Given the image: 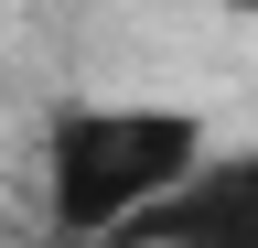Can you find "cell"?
Segmentation results:
<instances>
[{
	"instance_id": "obj_1",
	"label": "cell",
	"mask_w": 258,
	"mask_h": 248,
	"mask_svg": "<svg viewBox=\"0 0 258 248\" xmlns=\"http://www.w3.org/2000/svg\"><path fill=\"white\" fill-rule=\"evenodd\" d=\"M194 151H205V119L161 108V97H76V108H54V130H43V227H54V248H97L161 183H183Z\"/></svg>"
},
{
	"instance_id": "obj_2",
	"label": "cell",
	"mask_w": 258,
	"mask_h": 248,
	"mask_svg": "<svg viewBox=\"0 0 258 248\" xmlns=\"http://www.w3.org/2000/svg\"><path fill=\"white\" fill-rule=\"evenodd\" d=\"M97 248H258V140L247 151H194L183 183H161L140 216H118Z\"/></svg>"
},
{
	"instance_id": "obj_3",
	"label": "cell",
	"mask_w": 258,
	"mask_h": 248,
	"mask_svg": "<svg viewBox=\"0 0 258 248\" xmlns=\"http://www.w3.org/2000/svg\"><path fill=\"white\" fill-rule=\"evenodd\" d=\"M205 11H226V22H258V0H205Z\"/></svg>"
}]
</instances>
